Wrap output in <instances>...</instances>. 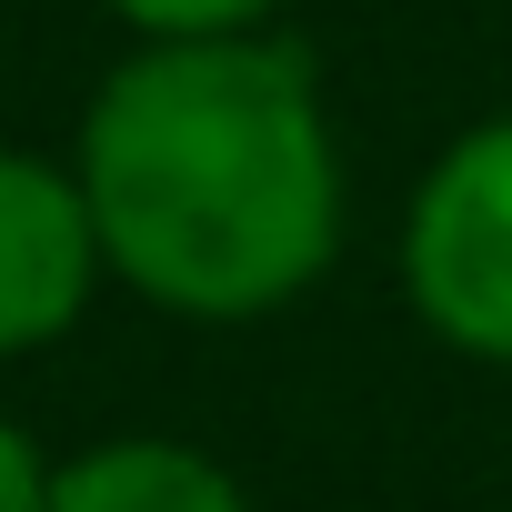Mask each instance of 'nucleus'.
Segmentation results:
<instances>
[{"label": "nucleus", "instance_id": "nucleus-4", "mask_svg": "<svg viewBox=\"0 0 512 512\" xmlns=\"http://www.w3.org/2000/svg\"><path fill=\"white\" fill-rule=\"evenodd\" d=\"M51 512H251V502L201 442L121 432V442L51 462Z\"/></svg>", "mask_w": 512, "mask_h": 512}, {"label": "nucleus", "instance_id": "nucleus-6", "mask_svg": "<svg viewBox=\"0 0 512 512\" xmlns=\"http://www.w3.org/2000/svg\"><path fill=\"white\" fill-rule=\"evenodd\" d=\"M0 512H51V462L11 412H0Z\"/></svg>", "mask_w": 512, "mask_h": 512}, {"label": "nucleus", "instance_id": "nucleus-1", "mask_svg": "<svg viewBox=\"0 0 512 512\" xmlns=\"http://www.w3.org/2000/svg\"><path fill=\"white\" fill-rule=\"evenodd\" d=\"M101 262L171 322H262L342 262V141L282 31L131 41L71 141Z\"/></svg>", "mask_w": 512, "mask_h": 512}, {"label": "nucleus", "instance_id": "nucleus-5", "mask_svg": "<svg viewBox=\"0 0 512 512\" xmlns=\"http://www.w3.org/2000/svg\"><path fill=\"white\" fill-rule=\"evenodd\" d=\"M131 41H231V31H272L282 0H101Z\"/></svg>", "mask_w": 512, "mask_h": 512}, {"label": "nucleus", "instance_id": "nucleus-3", "mask_svg": "<svg viewBox=\"0 0 512 512\" xmlns=\"http://www.w3.org/2000/svg\"><path fill=\"white\" fill-rule=\"evenodd\" d=\"M101 282H111V262H101V221H91L81 171L0 141V362L71 342Z\"/></svg>", "mask_w": 512, "mask_h": 512}, {"label": "nucleus", "instance_id": "nucleus-2", "mask_svg": "<svg viewBox=\"0 0 512 512\" xmlns=\"http://www.w3.org/2000/svg\"><path fill=\"white\" fill-rule=\"evenodd\" d=\"M392 262H402L412 322L442 352L512 372V111H492L432 151V171L402 201Z\"/></svg>", "mask_w": 512, "mask_h": 512}]
</instances>
